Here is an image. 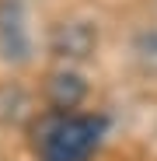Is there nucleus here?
Instances as JSON below:
<instances>
[{"label":"nucleus","instance_id":"f03ea898","mask_svg":"<svg viewBox=\"0 0 157 161\" xmlns=\"http://www.w3.org/2000/svg\"><path fill=\"white\" fill-rule=\"evenodd\" d=\"M0 56L11 63H24L32 56V28L21 0H4L0 4Z\"/></svg>","mask_w":157,"mask_h":161},{"label":"nucleus","instance_id":"39448f33","mask_svg":"<svg viewBox=\"0 0 157 161\" xmlns=\"http://www.w3.org/2000/svg\"><path fill=\"white\" fill-rule=\"evenodd\" d=\"M133 56L143 70L157 74V25H147L133 35Z\"/></svg>","mask_w":157,"mask_h":161},{"label":"nucleus","instance_id":"f257e3e1","mask_svg":"<svg viewBox=\"0 0 157 161\" xmlns=\"http://www.w3.org/2000/svg\"><path fill=\"white\" fill-rule=\"evenodd\" d=\"M105 137V119L84 112H63L52 116L39 130V154L42 161H87Z\"/></svg>","mask_w":157,"mask_h":161},{"label":"nucleus","instance_id":"20e7f679","mask_svg":"<svg viewBox=\"0 0 157 161\" xmlns=\"http://www.w3.org/2000/svg\"><path fill=\"white\" fill-rule=\"evenodd\" d=\"M87 95V84L81 80V74H73V70H60V74H52L49 77V98L56 109H77V105L84 102Z\"/></svg>","mask_w":157,"mask_h":161},{"label":"nucleus","instance_id":"7ed1b4c3","mask_svg":"<svg viewBox=\"0 0 157 161\" xmlns=\"http://www.w3.org/2000/svg\"><path fill=\"white\" fill-rule=\"evenodd\" d=\"M94 46H98V28L91 21H84V18L60 21L49 32V49L60 60H87L94 53Z\"/></svg>","mask_w":157,"mask_h":161}]
</instances>
